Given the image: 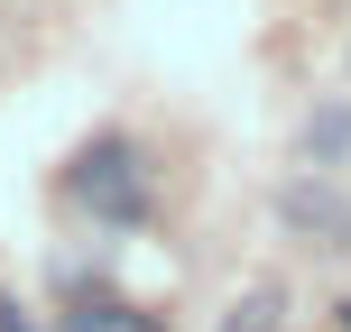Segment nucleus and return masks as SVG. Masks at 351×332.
Listing matches in <instances>:
<instances>
[{
  "label": "nucleus",
  "mask_w": 351,
  "mask_h": 332,
  "mask_svg": "<svg viewBox=\"0 0 351 332\" xmlns=\"http://www.w3.org/2000/svg\"><path fill=\"white\" fill-rule=\"evenodd\" d=\"M74 194H84L102 222H139L148 212V185H139V157H130V148H93V157L74 166Z\"/></svg>",
  "instance_id": "f257e3e1"
},
{
  "label": "nucleus",
  "mask_w": 351,
  "mask_h": 332,
  "mask_svg": "<svg viewBox=\"0 0 351 332\" xmlns=\"http://www.w3.org/2000/svg\"><path fill=\"white\" fill-rule=\"evenodd\" d=\"M287 222H296V231H324V240H351V203H333V194H324V185H287Z\"/></svg>",
  "instance_id": "f03ea898"
},
{
  "label": "nucleus",
  "mask_w": 351,
  "mask_h": 332,
  "mask_svg": "<svg viewBox=\"0 0 351 332\" xmlns=\"http://www.w3.org/2000/svg\"><path fill=\"white\" fill-rule=\"evenodd\" d=\"M278 314H287V305H278V286H250V296L222 314V332H278Z\"/></svg>",
  "instance_id": "7ed1b4c3"
},
{
  "label": "nucleus",
  "mask_w": 351,
  "mask_h": 332,
  "mask_svg": "<svg viewBox=\"0 0 351 332\" xmlns=\"http://www.w3.org/2000/svg\"><path fill=\"white\" fill-rule=\"evenodd\" d=\"M342 148H351V111H324V120L305 129V157H315V166H333Z\"/></svg>",
  "instance_id": "20e7f679"
},
{
  "label": "nucleus",
  "mask_w": 351,
  "mask_h": 332,
  "mask_svg": "<svg viewBox=\"0 0 351 332\" xmlns=\"http://www.w3.org/2000/svg\"><path fill=\"white\" fill-rule=\"evenodd\" d=\"M65 332H158V323H148V314H130V305H84Z\"/></svg>",
  "instance_id": "39448f33"
},
{
  "label": "nucleus",
  "mask_w": 351,
  "mask_h": 332,
  "mask_svg": "<svg viewBox=\"0 0 351 332\" xmlns=\"http://www.w3.org/2000/svg\"><path fill=\"white\" fill-rule=\"evenodd\" d=\"M0 332H37V323H28V314H19V305H10V296H0Z\"/></svg>",
  "instance_id": "423d86ee"
},
{
  "label": "nucleus",
  "mask_w": 351,
  "mask_h": 332,
  "mask_svg": "<svg viewBox=\"0 0 351 332\" xmlns=\"http://www.w3.org/2000/svg\"><path fill=\"white\" fill-rule=\"evenodd\" d=\"M342 332H351V305H342Z\"/></svg>",
  "instance_id": "0eeeda50"
}]
</instances>
